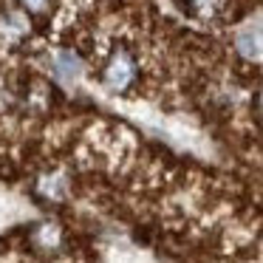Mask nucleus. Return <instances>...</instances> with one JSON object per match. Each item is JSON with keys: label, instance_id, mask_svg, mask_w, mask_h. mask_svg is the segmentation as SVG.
<instances>
[{"label": "nucleus", "instance_id": "f257e3e1", "mask_svg": "<svg viewBox=\"0 0 263 263\" xmlns=\"http://www.w3.org/2000/svg\"><path fill=\"white\" fill-rule=\"evenodd\" d=\"M133 74H136L133 57L127 51H116L114 57H110L108 68H105V85H108L110 91H125L133 82Z\"/></svg>", "mask_w": 263, "mask_h": 263}, {"label": "nucleus", "instance_id": "f03ea898", "mask_svg": "<svg viewBox=\"0 0 263 263\" xmlns=\"http://www.w3.org/2000/svg\"><path fill=\"white\" fill-rule=\"evenodd\" d=\"M40 190L48 195V198L60 201V198H65V193H68V184H65V178L57 173V176H48V178H43V181H40Z\"/></svg>", "mask_w": 263, "mask_h": 263}, {"label": "nucleus", "instance_id": "7ed1b4c3", "mask_svg": "<svg viewBox=\"0 0 263 263\" xmlns=\"http://www.w3.org/2000/svg\"><path fill=\"white\" fill-rule=\"evenodd\" d=\"M57 71H60L63 80H74V77L80 74V60L71 51H60L57 54Z\"/></svg>", "mask_w": 263, "mask_h": 263}, {"label": "nucleus", "instance_id": "20e7f679", "mask_svg": "<svg viewBox=\"0 0 263 263\" xmlns=\"http://www.w3.org/2000/svg\"><path fill=\"white\" fill-rule=\"evenodd\" d=\"M190 9H193L195 17L201 20H210L218 14V9H221V0H190Z\"/></svg>", "mask_w": 263, "mask_h": 263}, {"label": "nucleus", "instance_id": "39448f33", "mask_svg": "<svg viewBox=\"0 0 263 263\" xmlns=\"http://www.w3.org/2000/svg\"><path fill=\"white\" fill-rule=\"evenodd\" d=\"M23 3L31 9V12H40V9L46 6V0H23Z\"/></svg>", "mask_w": 263, "mask_h": 263}]
</instances>
